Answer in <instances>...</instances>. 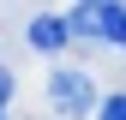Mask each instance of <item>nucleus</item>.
Wrapping results in <instances>:
<instances>
[{
    "instance_id": "obj_2",
    "label": "nucleus",
    "mask_w": 126,
    "mask_h": 120,
    "mask_svg": "<svg viewBox=\"0 0 126 120\" xmlns=\"http://www.w3.org/2000/svg\"><path fill=\"white\" fill-rule=\"evenodd\" d=\"M24 36H30V48H48V54H54L60 42L72 36V18H36V24L24 30Z\"/></svg>"
},
{
    "instance_id": "obj_6",
    "label": "nucleus",
    "mask_w": 126,
    "mask_h": 120,
    "mask_svg": "<svg viewBox=\"0 0 126 120\" xmlns=\"http://www.w3.org/2000/svg\"><path fill=\"white\" fill-rule=\"evenodd\" d=\"M0 120H6V114H0Z\"/></svg>"
},
{
    "instance_id": "obj_1",
    "label": "nucleus",
    "mask_w": 126,
    "mask_h": 120,
    "mask_svg": "<svg viewBox=\"0 0 126 120\" xmlns=\"http://www.w3.org/2000/svg\"><path fill=\"white\" fill-rule=\"evenodd\" d=\"M48 96H54V114H66V120H84V114H96V108H102L96 78H90V72H78V66H54Z\"/></svg>"
},
{
    "instance_id": "obj_5",
    "label": "nucleus",
    "mask_w": 126,
    "mask_h": 120,
    "mask_svg": "<svg viewBox=\"0 0 126 120\" xmlns=\"http://www.w3.org/2000/svg\"><path fill=\"white\" fill-rule=\"evenodd\" d=\"M12 96V78H6V66H0V102H6Z\"/></svg>"
},
{
    "instance_id": "obj_3",
    "label": "nucleus",
    "mask_w": 126,
    "mask_h": 120,
    "mask_svg": "<svg viewBox=\"0 0 126 120\" xmlns=\"http://www.w3.org/2000/svg\"><path fill=\"white\" fill-rule=\"evenodd\" d=\"M102 42L126 48V6H120V0H102Z\"/></svg>"
},
{
    "instance_id": "obj_4",
    "label": "nucleus",
    "mask_w": 126,
    "mask_h": 120,
    "mask_svg": "<svg viewBox=\"0 0 126 120\" xmlns=\"http://www.w3.org/2000/svg\"><path fill=\"white\" fill-rule=\"evenodd\" d=\"M96 120H126V96H108L102 108H96Z\"/></svg>"
}]
</instances>
